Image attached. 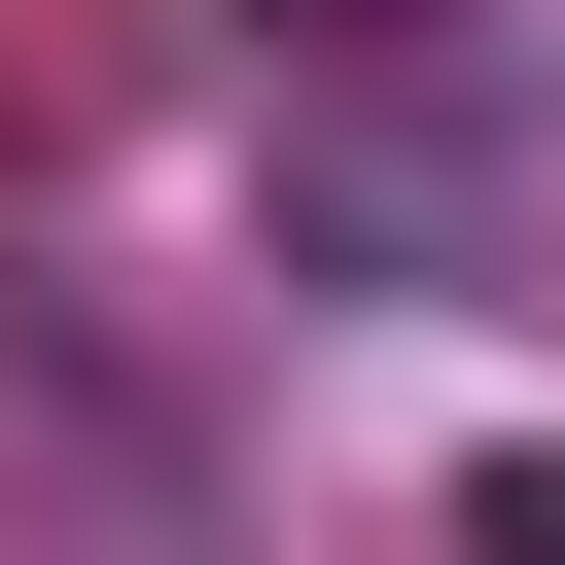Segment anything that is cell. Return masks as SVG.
<instances>
[{
	"label": "cell",
	"mask_w": 565,
	"mask_h": 565,
	"mask_svg": "<svg viewBox=\"0 0 565 565\" xmlns=\"http://www.w3.org/2000/svg\"><path fill=\"white\" fill-rule=\"evenodd\" d=\"M282 212H318V247H353V282H459V247H494V141H318V177H282Z\"/></svg>",
	"instance_id": "cell-1"
},
{
	"label": "cell",
	"mask_w": 565,
	"mask_h": 565,
	"mask_svg": "<svg viewBox=\"0 0 565 565\" xmlns=\"http://www.w3.org/2000/svg\"><path fill=\"white\" fill-rule=\"evenodd\" d=\"M247 35H282V71H424L459 0H247Z\"/></svg>",
	"instance_id": "cell-2"
},
{
	"label": "cell",
	"mask_w": 565,
	"mask_h": 565,
	"mask_svg": "<svg viewBox=\"0 0 565 565\" xmlns=\"http://www.w3.org/2000/svg\"><path fill=\"white\" fill-rule=\"evenodd\" d=\"M459 565H565V459H494V494H459Z\"/></svg>",
	"instance_id": "cell-3"
}]
</instances>
